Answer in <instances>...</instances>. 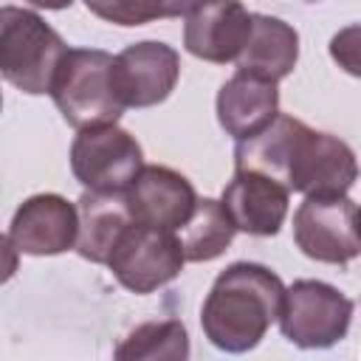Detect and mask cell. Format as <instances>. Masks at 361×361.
I'll use <instances>...</instances> for the list:
<instances>
[{"instance_id":"cell-10","label":"cell","mask_w":361,"mask_h":361,"mask_svg":"<svg viewBox=\"0 0 361 361\" xmlns=\"http://www.w3.org/2000/svg\"><path fill=\"white\" fill-rule=\"evenodd\" d=\"M180 76V56L161 39H141L116 54L113 82L124 107H155L169 99Z\"/></svg>"},{"instance_id":"cell-14","label":"cell","mask_w":361,"mask_h":361,"mask_svg":"<svg viewBox=\"0 0 361 361\" xmlns=\"http://www.w3.org/2000/svg\"><path fill=\"white\" fill-rule=\"evenodd\" d=\"M214 107L220 127L240 144L274 124V118L279 116V90L276 82L237 71L217 90Z\"/></svg>"},{"instance_id":"cell-21","label":"cell","mask_w":361,"mask_h":361,"mask_svg":"<svg viewBox=\"0 0 361 361\" xmlns=\"http://www.w3.org/2000/svg\"><path fill=\"white\" fill-rule=\"evenodd\" d=\"M330 56H333V62L344 73L361 79V23L344 25V28H338L333 34V39H330Z\"/></svg>"},{"instance_id":"cell-3","label":"cell","mask_w":361,"mask_h":361,"mask_svg":"<svg viewBox=\"0 0 361 361\" xmlns=\"http://www.w3.org/2000/svg\"><path fill=\"white\" fill-rule=\"evenodd\" d=\"M116 56L102 48H71L54 76L51 99L62 118L82 130L110 127L121 118L124 104L113 82Z\"/></svg>"},{"instance_id":"cell-17","label":"cell","mask_w":361,"mask_h":361,"mask_svg":"<svg viewBox=\"0 0 361 361\" xmlns=\"http://www.w3.org/2000/svg\"><path fill=\"white\" fill-rule=\"evenodd\" d=\"M305 127V121L279 113L268 130L234 147V172H257L288 189V172Z\"/></svg>"},{"instance_id":"cell-13","label":"cell","mask_w":361,"mask_h":361,"mask_svg":"<svg viewBox=\"0 0 361 361\" xmlns=\"http://www.w3.org/2000/svg\"><path fill=\"white\" fill-rule=\"evenodd\" d=\"M288 197L290 192L265 175L234 172L220 203L237 231L251 237H274L288 217Z\"/></svg>"},{"instance_id":"cell-9","label":"cell","mask_w":361,"mask_h":361,"mask_svg":"<svg viewBox=\"0 0 361 361\" xmlns=\"http://www.w3.org/2000/svg\"><path fill=\"white\" fill-rule=\"evenodd\" d=\"M6 240L17 254L28 257L65 254L79 240V209L54 192L31 195L17 206Z\"/></svg>"},{"instance_id":"cell-12","label":"cell","mask_w":361,"mask_h":361,"mask_svg":"<svg viewBox=\"0 0 361 361\" xmlns=\"http://www.w3.org/2000/svg\"><path fill=\"white\" fill-rule=\"evenodd\" d=\"M197 192L192 180L169 166H144L127 192L133 220L149 228L180 231L197 209Z\"/></svg>"},{"instance_id":"cell-2","label":"cell","mask_w":361,"mask_h":361,"mask_svg":"<svg viewBox=\"0 0 361 361\" xmlns=\"http://www.w3.org/2000/svg\"><path fill=\"white\" fill-rule=\"evenodd\" d=\"M71 48L34 8H0V73L28 96L51 93L54 76Z\"/></svg>"},{"instance_id":"cell-4","label":"cell","mask_w":361,"mask_h":361,"mask_svg":"<svg viewBox=\"0 0 361 361\" xmlns=\"http://www.w3.org/2000/svg\"><path fill=\"white\" fill-rule=\"evenodd\" d=\"M353 299L322 279H296L285 288L279 330L299 350L336 347L353 322Z\"/></svg>"},{"instance_id":"cell-11","label":"cell","mask_w":361,"mask_h":361,"mask_svg":"<svg viewBox=\"0 0 361 361\" xmlns=\"http://www.w3.org/2000/svg\"><path fill=\"white\" fill-rule=\"evenodd\" d=\"M254 11L243 3H192L183 17V48L214 65H226L240 59L248 37H251Z\"/></svg>"},{"instance_id":"cell-6","label":"cell","mask_w":361,"mask_h":361,"mask_svg":"<svg viewBox=\"0 0 361 361\" xmlns=\"http://www.w3.org/2000/svg\"><path fill=\"white\" fill-rule=\"evenodd\" d=\"M186 262L178 231L133 223L107 259L116 282L133 293H152L169 285Z\"/></svg>"},{"instance_id":"cell-19","label":"cell","mask_w":361,"mask_h":361,"mask_svg":"<svg viewBox=\"0 0 361 361\" xmlns=\"http://www.w3.org/2000/svg\"><path fill=\"white\" fill-rule=\"evenodd\" d=\"M237 228L231 223V217L226 214L223 203L214 197H200L195 214L189 217V223L178 231L186 262H209L217 259L234 240Z\"/></svg>"},{"instance_id":"cell-15","label":"cell","mask_w":361,"mask_h":361,"mask_svg":"<svg viewBox=\"0 0 361 361\" xmlns=\"http://www.w3.org/2000/svg\"><path fill=\"white\" fill-rule=\"evenodd\" d=\"M79 209V240L76 254L96 265H107L118 240L135 223L127 195H96L85 192L76 200Z\"/></svg>"},{"instance_id":"cell-1","label":"cell","mask_w":361,"mask_h":361,"mask_svg":"<svg viewBox=\"0 0 361 361\" xmlns=\"http://www.w3.org/2000/svg\"><path fill=\"white\" fill-rule=\"evenodd\" d=\"M285 299L282 279L259 262H231L212 282L200 327L212 347L243 355L254 350L274 322H279Z\"/></svg>"},{"instance_id":"cell-16","label":"cell","mask_w":361,"mask_h":361,"mask_svg":"<svg viewBox=\"0 0 361 361\" xmlns=\"http://www.w3.org/2000/svg\"><path fill=\"white\" fill-rule=\"evenodd\" d=\"M299 59V34L290 23L271 17V14H254L251 20V37L237 59V71L254 73L268 82L285 79Z\"/></svg>"},{"instance_id":"cell-5","label":"cell","mask_w":361,"mask_h":361,"mask_svg":"<svg viewBox=\"0 0 361 361\" xmlns=\"http://www.w3.org/2000/svg\"><path fill=\"white\" fill-rule=\"evenodd\" d=\"M71 169L85 192L127 195L144 169V149L118 124L82 130L71 144Z\"/></svg>"},{"instance_id":"cell-7","label":"cell","mask_w":361,"mask_h":361,"mask_svg":"<svg viewBox=\"0 0 361 361\" xmlns=\"http://www.w3.org/2000/svg\"><path fill=\"white\" fill-rule=\"evenodd\" d=\"M293 240L316 262L347 265L361 254L358 206L344 197H305L293 212Z\"/></svg>"},{"instance_id":"cell-18","label":"cell","mask_w":361,"mask_h":361,"mask_svg":"<svg viewBox=\"0 0 361 361\" xmlns=\"http://www.w3.org/2000/svg\"><path fill=\"white\" fill-rule=\"evenodd\" d=\"M113 361H189V333L180 319L141 322L116 344Z\"/></svg>"},{"instance_id":"cell-20","label":"cell","mask_w":361,"mask_h":361,"mask_svg":"<svg viewBox=\"0 0 361 361\" xmlns=\"http://www.w3.org/2000/svg\"><path fill=\"white\" fill-rule=\"evenodd\" d=\"M85 8L116 25H144L155 17H186L192 3H85Z\"/></svg>"},{"instance_id":"cell-22","label":"cell","mask_w":361,"mask_h":361,"mask_svg":"<svg viewBox=\"0 0 361 361\" xmlns=\"http://www.w3.org/2000/svg\"><path fill=\"white\" fill-rule=\"evenodd\" d=\"M358 234H361V206H358Z\"/></svg>"},{"instance_id":"cell-8","label":"cell","mask_w":361,"mask_h":361,"mask_svg":"<svg viewBox=\"0 0 361 361\" xmlns=\"http://www.w3.org/2000/svg\"><path fill=\"white\" fill-rule=\"evenodd\" d=\"M358 178V161L347 141L305 127L288 172V192L305 197H344Z\"/></svg>"}]
</instances>
